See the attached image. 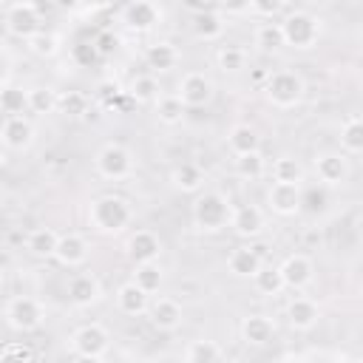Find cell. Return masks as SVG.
<instances>
[{
	"label": "cell",
	"mask_w": 363,
	"mask_h": 363,
	"mask_svg": "<svg viewBox=\"0 0 363 363\" xmlns=\"http://www.w3.org/2000/svg\"><path fill=\"white\" fill-rule=\"evenodd\" d=\"M71 363H102V357H85V354H77Z\"/></svg>",
	"instance_id": "c3c4849f"
},
{
	"label": "cell",
	"mask_w": 363,
	"mask_h": 363,
	"mask_svg": "<svg viewBox=\"0 0 363 363\" xmlns=\"http://www.w3.org/2000/svg\"><path fill=\"white\" fill-rule=\"evenodd\" d=\"M94 167L102 179H111V182L128 179L133 173V153L119 142H108V145L99 147V153L94 159Z\"/></svg>",
	"instance_id": "5b68a950"
},
{
	"label": "cell",
	"mask_w": 363,
	"mask_h": 363,
	"mask_svg": "<svg viewBox=\"0 0 363 363\" xmlns=\"http://www.w3.org/2000/svg\"><path fill=\"white\" fill-rule=\"evenodd\" d=\"M159 20H162L159 6H153V3H147V0H133V3L122 6V23H125L130 31H136V34L150 31Z\"/></svg>",
	"instance_id": "9a60e30c"
},
{
	"label": "cell",
	"mask_w": 363,
	"mask_h": 363,
	"mask_svg": "<svg viewBox=\"0 0 363 363\" xmlns=\"http://www.w3.org/2000/svg\"><path fill=\"white\" fill-rule=\"evenodd\" d=\"M190 26H193V34H196L199 40H204V43H213V40H218V37L224 34V28H227V20H224V14H221L218 9H210V11H201V14H196Z\"/></svg>",
	"instance_id": "cb8c5ba5"
},
{
	"label": "cell",
	"mask_w": 363,
	"mask_h": 363,
	"mask_svg": "<svg viewBox=\"0 0 363 363\" xmlns=\"http://www.w3.org/2000/svg\"><path fill=\"white\" fill-rule=\"evenodd\" d=\"M57 108H60V113H65V116H71V119H79V116L88 113L91 102H88V96H85L82 91H65V94L57 99Z\"/></svg>",
	"instance_id": "74e56055"
},
{
	"label": "cell",
	"mask_w": 363,
	"mask_h": 363,
	"mask_svg": "<svg viewBox=\"0 0 363 363\" xmlns=\"http://www.w3.org/2000/svg\"><path fill=\"white\" fill-rule=\"evenodd\" d=\"M218 357H221V349L213 340H193L187 346V354H184L187 363H216Z\"/></svg>",
	"instance_id": "ab89813d"
},
{
	"label": "cell",
	"mask_w": 363,
	"mask_h": 363,
	"mask_svg": "<svg viewBox=\"0 0 363 363\" xmlns=\"http://www.w3.org/2000/svg\"><path fill=\"white\" fill-rule=\"evenodd\" d=\"M145 60H147V68H153V71H170L179 62V48L167 40H159V43L147 45Z\"/></svg>",
	"instance_id": "4316f807"
},
{
	"label": "cell",
	"mask_w": 363,
	"mask_h": 363,
	"mask_svg": "<svg viewBox=\"0 0 363 363\" xmlns=\"http://www.w3.org/2000/svg\"><path fill=\"white\" fill-rule=\"evenodd\" d=\"M213 79L207 77V74H199V71H193V74H184L182 77V82H179V99H182V105L184 108H204L210 99H213Z\"/></svg>",
	"instance_id": "30bf717a"
},
{
	"label": "cell",
	"mask_w": 363,
	"mask_h": 363,
	"mask_svg": "<svg viewBox=\"0 0 363 363\" xmlns=\"http://www.w3.org/2000/svg\"><path fill=\"white\" fill-rule=\"evenodd\" d=\"M133 221V207L122 196H99L88 204V224L102 235H116Z\"/></svg>",
	"instance_id": "6da1fadb"
},
{
	"label": "cell",
	"mask_w": 363,
	"mask_h": 363,
	"mask_svg": "<svg viewBox=\"0 0 363 363\" xmlns=\"http://www.w3.org/2000/svg\"><path fill=\"white\" fill-rule=\"evenodd\" d=\"M278 26H281L284 45H289V48H295V51H309V48H315L318 40H320V17H315L312 11L295 9V11H289Z\"/></svg>",
	"instance_id": "3957f363"
},
{
	"label": "cell",
	"mask_w": 363,
	"mask_h": 363,
	"mask_svg": "<svg viewBox=\"0 0 363 363\" xmlns=\"http://www.w3.org/2000/svg\"><path fill=\"white\" fill-rule=\"evenodd\" d=\"M227 145H230V150H233L235 156H247V153H258V150H261V136H258V130H255L252 125L238 122V125L230 128Z\"/></svg>",
	"instance_id": "7402d4cb"
},
{
	"label": "cell",
	"mask_w": 363,
	"mask_h": 363,
	"mask_svg": "<svg viewBox=\"0 0 363 363\" xmlns=\"http://www.w3.org/2000/svg\"><path fill=\"white\" fill-rule=\"evenodd\" d=\"M147 318H150V323H153L159 332H176V329L182 326L184 312H182V303H179L176 298L162 295V298H156L153 303H147Z\"/></svg>",
	"instance_id": "5bb4252c"
},
{
	"label": "cell",
	"mask_w": 363,
	"mask_h": 363,
	"mask_svg": "<svg viewBox=\"0 0 363 363\" xmlns=\"http://www.w3.org/2000/svg\"><path fill=\"white\" fill-rule=\"evenodd\" d=\"M281 363H306V360H303V357H295V354H289V357H284Z\"/></svg>",
	"instance_id": "681fc988"
},
{
	"label": "cell",
	"mask_w": 363,
	"mask_h": 363,
	"mask_svg": "<svg viewBox=\"0 0 363 363\" xmlns=\"http://www.w3.org/2000/svg\"><path fill=\"white\" fill-rule=\"evenodd\" d=\"M57 241H60V235H57L51 227H37V230L28 233V238H26V250H28L34 258H54Z\"/></svg>",
	"instance_id": "83f0119b"
},
{
	"label": "cell",
	"mask_w": 363,
	"mask_h": 363,
	"mask_svg": "<svg viewBox=\"0 0 363 363\" xmlns=\"http://www.w3.org/2000/svg\"><path fill=\"white\" fill-rule=\"evenodd\" d=\"M71 57H74L79 65H91L94 60H99L96 51H94V43H77V45L71 48Z\"/></svg>",
	"instance_id": "bcb514c9"
},
{
	"label": "cell",
	"mask_w": 363,
	"mask_h": 363,
	"mask_svg": "<svg viewBox=\"0 0 363 363\" xmlns=\"http://www.w3.org/2000/svg\"><path fill=\"white\" fill-rule=\"evenodd\" d=\"M264 267L258 250L252 247H235L230 255H227V269L235 275V278H252L258 269Z\"/></svg>",
	"instance_id": "603a6c76"
},
{
	"label": "cell",
	"mask_w": 363,
	"mask_h": 363,
	"mask_svg": "<svg viewBox=\"0 0 363 363\" xmlns=\"http://www.w3.org/2000/svg\"><path fill=\"white\" fill-rule=\"evenodd\" d=\"M247 9H250V14L264 17V23H267V20H272L284 9V3L281 0H252V3H247Z\"/></svg>",
	"instance_id": "ee69618b"
},
{
	"label": "cell",
	"mask_w": 363,
	"mask_h": 363,
	"mask_svg": "<svg viewBox=\"0 0 363 363\" xmlns=\"http://www.w3.org/2000/svg\"><path fill=\"white\" fill-rule=\"evenodd\" d=\"M233 167H235V176L244 179V182H255V179H261L264 170H267L261 150H258V153H247V156H235V164H233Z\"/></svg>",
	"instance_id": "e575fe53"
},
{
	"label": "cell",
	"mask_w": 363,
	"mask_h": 363,
	"mask_svg": "<svg viewBox=\"0 0 363 363\" xmlns=\"http://www.w3.org/2000/svg\"><path fill=\"white\" fill-rule=\"evenodd\" d=\"M230 227H233V233L241 235V238H255V235L264 233L267 218H264L261 207H255V204H241V207H233Z\"/></svg>",
	"instance_id": "ac0fdd59"
},
{
	"label": "cell",
	"mask_w": 363,
	"mask_h": 363,
	"mask_svg": "<svg viewBox=\"0 0 363 363\" xmlns=\"http://www.w3.org/2000/svg\"><path fill=\"white\" fill-rule=\"evenodd\" d=\"M272 179L281 182V184H301V182H303V167H301L298 159L281 156V159H275V164H272Z\"/></svg>",
	"instance_id": "836d02e7"
},
{
	"label": "cell",
	"mask_w": 363,
	"mask_h": 363,
	"mask_svg": "<svg viewBox=\"0 0 363 363\" xmlns=\"http://www.w3.org/2000/svg\"><path fill=\"white\" fill-rule=\"evenodd\" d=\"M102 298V284L96 281V275L91 272H77L71 281H68V301L79 309L85 306H94L96 301Z\"/></svg>",
	"instance_id": "d6986e66"
},
{
	"label": "cell",
	"mask_w": 363,
	"mask_h": 363,
	"mask_svg": "<svg viewBox=\"0 0 363 363\" xmlns=\"http://www.w3.org/2000/svg\"><path fill=\"white\" fill-rule=\"evenodd\" d=\"M182 116H184V105L176 94H167V96L156 99V119L162 125H176V122H182Z\"/></svg>",
	"instance_id": "d590c367"
},
{
	"label": "cell",
	"mask_w": 363,
	"mask_h": 363,
	"mask_svg": "<svg viewBox=\"0 0 363 363\" xmlns=\"http://www.w3.org/2000/svg\"><path fill=\"white\" fill-rule=\"evenodd\" d=\"M252 281H255V289H258L261 295H281V289H286L284 281H281L278 267H261V269L252 275Z\"/></svg>",
	"instance_id": "f35d334b"
},
{
	"label": "cell",
	"mask_w": 363,
	"mask_h": 363,
	"mask_svg": "<svg viewBox=\"0 0 363 363\" xmlns=\"http://www.w3.org/2000/svg\"><path fill=\"white\" fill-rule=\"evenodd\" d=\"M88 255H91V244H88L85 235H79V233L60 235L57 250H54V258H57L62 267H68V269L82 267V264L88 261Z\"/></svg>",
	"instance_id": "2e32d148"
},
{
	"label": "cell",
	"mask_w": 363,
	"mask_h": 363,
	"mask_svg": "<svg viewBox=\"0 0 363 363\" xmlns=\"http://www.w3.org/2000/svg\"><path fill=\"white\" fill-rule=\"evenodd\" d=\"M34 354L26 343H9L0 349V363H31Z\"/></svg>",
	"instance_id": "7bdbcfd3"
},
{
	"label": "cell",
	"mask_w": 363,
	"mask_h": 363,
	"mask_svg": "<svg viewBox=\"0 0 363 363\" xmlns=\"http://www.w3.org/2000/svg\"><path fill=\"white\" fill-rule=\"evenodd\" d=\"M71 349L74 354H85V357H102L111 349V335L105 326L99 323H85L71 335Z\"/></svg>",
	"instance_id": "ba28073f"
},
{
	"label": "cell",
	"mask_w": 363,
	"mask_h": 363,
	"mask_svg": "<svg viewBox=\"0 0 363 363\" xmlns=\"http://www.w3.org/2000/svg\"><path fill=\"white\" fill-rule=\"evenodd\" d=\"M0 142L6 150H28L34 142V125L26 116H6L0 125Z\"/></svg>",
	"instance_id": "7c38bea8"
},
{
	"label": "cell",
	"mask_w": 363,
	"mask_h": 363,
	"mask_svg": "<svg viewBox=\"0 0 363 363\" xmlns=\"http://www.w3.org/2000/svg\"><path fill=\"white\" fill-rule=\"evenodd\" d=\"M147 298H150V295H145L133 281H128V284H122V286L116 289V306H119L122 315H130V318L147 312V303H150Z\"/></svg>",
	"instance_id": "d4e9b609"
},
{
	"label": "cell",
	"mask_w": 363,
	"mask_h": 363,
	"mask_svg": "<svg viewBox=\"0 0 363 363\" xmlns=\"http://www.w3.org/2000/svg\"><path fill=\"white\" fill-rule=\"evenodd\" d=\"M170 182H173V187L182 190V193H199L201 184H204V170H201L196 162H182V164L173 167Z\"/></svg>",
	"instance_id": "484cf974"
},
{
	"label": "cell",
	"mask_w": 363,
	"mask_h": 363,
	"mask_svg": "<svg viewBox=\"0 0 363 363\" xmlns=\"http://www.w3.org/2000/svg\"><path fill=\"white\" fill-rule=\"evenodd\" d=\"M315 173L323 187H340L349 179V159L343 153H320L315 156Z\"/></svg>",
	"instance_id": "4fadbf2b"
},
{
	"label": "cell",
	"mask_w": 363,
	"mask_h": 363,
	"mask_svg": "<svg viewBox=\"0 0 363 363\" xmlns=\"http://www.w3.org/2000/svg\"><path fill=\"white\" fill-rule=\"evenodd\" d=\"M91 43H94V51H96V57H99V60L111 57V54L116 51V45H119V40H116V34H113V31H99Z\"/></svg>",
	"instance_id": "f6af8a7d"
},
{
	"label": "cell",
	"mask_w": 363,
	"mask_h": 363,
	"mask_svg": "<svg viewBox=\"0 0 363 363\" xmlns=\"http://www.w3.org/2000/svg\"><path fill=\"white\" fill-rule=\"evenodd\" d=\"M216 62L224 74H238L247 68V51L241 45H221L216 51Z\"/></svg>",
	"instance_id": "d6a6232c"
},
{
	"label": "cell",
	"mask_w": 363,
	"mask_h": 363,
	"mask_svg": "<svg viewBox=\"0 0 363 363\" xmlns=\"http://www.w3.org/2000/svg\"><path fill=\"white\" fill-rule=\"evenodd\" d=\"M23 108H28L23 88H0V111L6 116H23Z\"/></svg>",
	"instance_id": "60d3db41"
},
{
	"label": "cell",
	"mask_w": 363,
	"mask_h": 363,
	"mask_svg": "<svg viewBox=\"0 0 363 363\" xmlns=\"http://www.w3.org/2000/svg\"><path fill=\"white\" fill-rule=\"evenodd\" d=\"M45 320V306L31 295H17L6 303V323L14 332H34Z\"/></svg>",
	"instance_id": "8992f818"
},
{
	"label": "cell",
	"mask_w": 363,
	"mask_h": 363,
	"mask_svg": "<svg viewBox=\"0 0 363 363\" xmlns=\"http://www.w3.org/2000/svg\"><path fill=\"white\" fill-rule=\"evenodd\" d=\"M3 162H6V147H3V142H0V167H3Z\"/></svg>",
	"instance_id": "f907efd6"
},
{
	"label": "cell",
	"mask_w": 363,
	"mask_h": 363,
	"mask_svg": "<svg viewBox=\"0 0 363 363\" xmlns=\"http://www.w3.org/2000/svg\"><path fill=\"white\" fill-rule=\"evenodd\" d=\"M275 337V323L267 315H247L241 320V340L247 346H267Z\"/></svg>",
	"instance_id": "44dd1931"
},
{
	"label": "cell",
	"mask_w": 363,
	"mask_h": 363,
	"mask_svg": "<svg viewBox=\"0 0 363 363\" xmlns=\"http://www.w3.org/2000/svg\"><path fill=\"white\" fill-rule=\"evenodd\" d=\"M28 51L31 54H37V57H54L57 51H60V37L54 34V31H40V34H34L31 40H28Z\"/></svg>",
	"instance_id": "b9f144b4"
},
{
	"label": "cell",
	"mask_w": 363,
	"mask_h": 363,
	"mask_svg": "<svg viewBox=\"0 0 363 363\" xmlns=\"http://www.w3.org/2000/svg\"><path fill=\"white\" fill-rule=\"evenodd\" d=\"M125 255L139 267V264H156L162 255V238L153 230H136L125 241Z\"/></svg>",
	"instance_id": "9c48e42d"
},
{
	"label": "cell",
	"mask_w": 363,
	"mask_h": 363,
	"mask_svg": "<svg viewBox=\"0 0 363 363\" xmlns=\"http://www.w3.org/2000/svg\"><path fill=\"white\" fill-rule=\"evenodd\" d=\"M230 218H233V204L218 190H204L193 201V224L201 233H221L230 227Z\"/></svg>",
	"instance_id": "7a4b0ae2"
},
{
	"label": "cell",
	"mask_w": 363,
	"mask_h": 363,
	"mask_svg": "<svg viewBox=\"0 0 363 363\" xmlns=\"http://www.w3.org/2000/svg\"><path fill=\"white\" fill-rule=\"evenodd\" d=\"M267 204L278 216H295V213H301V184L272 182L269 190H267Z\"/></svg>",
	"instance_id": "e0dca14e"
},
{
	"label": "cell",
	"mask_w": 363,
	"mask_h": 363,
	"mask_svg": "<svg viewBox=\"0 0 363 363\" xmlns=\"http://www.w3.org/2000/svg\"><path fill=\"white\" fill-rule=\"evenodd\" d=\"M340 150L346 156L363 153V119L360 116H349L340 125Z\"/></svg>",
	"instance_id": "f1b7e54d"
},
{
	"label": "cell",
	"mask_w": 363,
	"mask_h": 363,
	"mask_svg": "<svg viewBox=\"0 0 363 363\" xmlns=\"http://www.w3.org/2000/svg\"><path fill=\"white\" fill-rule=\"evenodd\" d=\"M184 363H187V360H184Z\"/></svg>",
	"instance_id": "816d5d0a"
},
{
	"label": "cell",
	"mask_w": 363,
	"mask_h": 363,
	"mask_svg": "<svg viewBox=\"0 0 363 363\" xmlns=\"http://www.w3.org/2000/svg\"><path fill=\"white\" fill-rule=\"evenodd\" d=\"M306 201H315L309 210H323V207H326V187H320V190H309V193L301 190V204H306Z\"/></svg>",
	"instance_id": "7dc6e473"
},
{
	"label": "cell",
	"mask_w": 363,
	"mask_h": 363,
	"mask_svg": "<svg viewBox=\"0 0 363 363\" xmlns=\"http://www.w3.org/2000/svg\"><path fill=\"white\" fill-rule=\"evenodd\" d=\"M252 40H255V45H258L261 51H278V48L284 45V37H281V26H278V23H272V20L261 23V26L255 28Z\"/></svg>",
	"instance_id": "8d00e7d4"
},
{
	"label": "cell",
	"mask_w": 363,
	"mask_h": 363,
	"mask_svg": "<svg viewBox=\"0 0 363 363\" xmlns=\"http://www.w3.org/2000/svg\"><path fill=\"white\" fill-rule=\"evenodd\" d=\"M267 99L275 105V108H295L301 99H303V79L289 71V68H281V71H272L267 77V88H264Z\"/></svg>",
	"instance_id": "277c9868"
},
{
	"label": "cell",
	"mask_w": 363,
	"mask_h": 363,
	"mask_svg": "<svg viewBox=\"0 0 363 363\" xmlns=\"http://www.w3.org/2000/svg\"><path fill=\"white\" fill-rule=\"evenodd\" d=\"M320 320V309L312 298H292L286 303V323L295 332H309Z\"/></svg>",
	"instance_id": "ffe728a7"
},
{
	"label": "cell",
	"mask_w": 363,
	"mask_h": 363,
	"mask_svg": "<svg viewBox=\"0 0 363 363\" xmlns=\"http://www.w3.org/2000/svg\"><path fill=\"white\" fill-rule=\"evenodd\" d=\"M133 284H136L145 295H153V292L162 289V284H164V272H162L159 264H139V267L133 269Z\"/></svg>",
	"instance_id": "1f68e13d"
},
{
	"label": "cell",
	"mask_w": 363,
	"mask_h": 363,
	"mask_svg": "<svg viewBox=\"0 0 363 363\" xmlns=\"http://www.w3.org/2000/svg\"><path fill=\"white\" fill-rule=\"evenodd\" d=\"M26 99H28V111L31 113H40V116H45V113H54L57 111V91L54 88H48V85H37V88H28L26 91Z\"/></svg>",
	"instance_id": "4dcf8cb0"
},
{
	"label": "cell",
	"mask_w": 363,
	"mask_h": 363,
	"mask_svg": "<svg viewBox=\"0 0 363 363\" xmlns=\"http://www.w3.org/2000/svg\"><path fill=\"white\" fill-rule=\"evenodd\" d=\"M128 96H130L133 102H139V105L156 102V99H159V82H156V77H153V74H139V77H133L130 85H128Z\"/></svg>",
	"instance_id": "f546056e"
},
{
	"label": "cell",
	"mask_w": 363,
	"mask_h": 363,
	"mask_svg": "<svg viewBox=\"0 0 363 363\" xmlns=\"http://www.w3.org/2000/svg\"><path fill=\"white\" fill-rule=\"evenodd\" d=\"M43 17H40V6L37 3H11L6 9V31L17 40H31L34 34L43 31Z\"/></svg>",
	"instance_id": "52a82bcc"
},
{
	"label": "cell",
	"mask_w": 363,
	"mask_h": 363,
	"mask_svg": "<svg viewBox=\"0 0 363 363\" xmlns=\"http://www.w3.org/2000/svg\"><path fill=\"white\" fill-rule=\"evenodd\" d=\"M278 272H281L284 286H289V289H303V286H309L312 278H315V264H312L309 255L292 252V255L284 258V264L278 267Z\"/></svg>",
	"instance_id": "8fae6325"
}]
</instances>
